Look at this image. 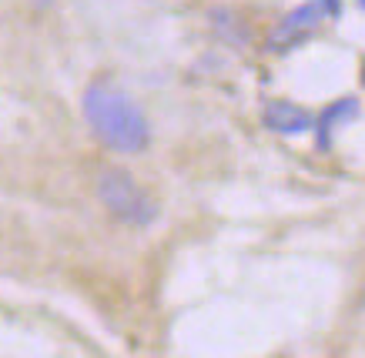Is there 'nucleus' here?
I'll return each mask as SVG.
<instances>
[{
  "mask_svg": "<svg viewBox=\"0 0 365 358\" xmlns=\"http://www.w3.org/2000/svg\"><path fill=\"white\" fill-rule=\"evenodd\" d=\"M262 121H265V127L275 131V135L295 137L312 127V114L292 101H268L265 111H262Z\"/></svg>",
  "mask_w": 365,
  "mask_h": 358,
  "instance_id": "obj_4",
  "label": "nucleus"
},
{
  "mask_svg": "<svg viewBox=\"0 0 365 358\" xmlns=\"http://www.w3.org/2000/svg\"><path fill=\"white\" fill-rule=\"evenodd\" d=\"M325 17H329V11H325L322 0H309V4L295 7V11L285 14V17L275 23V31L268 34V51L285 54L292 47H299L302 41H309L322 23H325Z\"/></svg>",
  "mask_w": 365,
  "mask_h": 358,
  "instance_id": "obj_3",
  "label": "nucleus"
},
{
  "mask_svg": "<svg viewBox=\"0 0 365 358\" xmlns=\"http://www.w3.org/2000/svg\"><path fill=\"white\" fill-rule=\"evenodd\" d=\"M37 4H41V7H47V4H51V0H37Z\"/></svg>",
  "mask_w": 365,
  "mask_h": 358,
  "instance_id": "obj_6",
  "label": "nucleus"
},
{
  "mask_svg": "<svg viewBox=\"0 0 365 358\" xmlns=\"http://www.w3.org/2000/svg\"><path fill=\"white\" fill-rule=\"evenodd\" d=\"M98 194L101 201L114 211V218H121L124 224L134 228H148L158 221V204L141 191V184L121 168H108L98 178Z\"/></svg>",
  "mask_w": 365,
  "mask_h": 358,
  "instance_id": "obj_2",
  "label": "nucleus"
},
{
  "mask_svg": "<svg viewBox=\"0 0 365 358\" xmlns=\"http://www.w3.org/2000/svg\"><path fill=\"white\" fill-rule=\"evenodd\" d=\"M355 114H359V98H342V101L329 104V107L319 114V121H315V144H319L322 151H329V147H332V127L339 121L355 117Z\"/></svg>",
  "mask_w": 365,
  "mask_h": 358,
  "instance_id": "obj_5",
  "label": "nucleus"
},
{
  "mask_svg": "<svg viewBox=\"0 0 365 358\" xmlns=\"http://www.w3.org/2000/svg\"><path fill=\"white\" fill-rule=\"evenodd\" d=\"M81 111H84V121L91 124L94 137L111 151L141 154L151 141V124L144 117L141 104L108 80L88 84L84 98H81Z\"/></svg>",
  "mask_w": 365,
  "mask_h": 358,
  "instance_id": "obj_1",
  "label": "nucleus"
}]
</instances>
